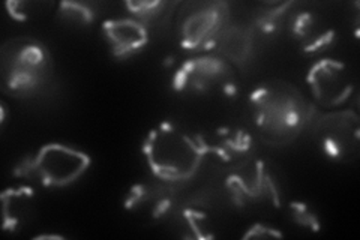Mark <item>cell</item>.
I'll return each instance as SVG.
<instances>
[{
	"instance_id": "obj_1",
	"label": "cell",
	"mask_w": 360,
	"mask_h": 240,
	"mask_svg": "<svg viewBox=\"0 0 360 240\" xmlns=\"http://www.w3.org/2000/svg\"><path fill=\"white\" fill-rule=\"evenodd\" d=\"M250 107L258 137L274 147L295 141L312 113L300 90L279 78L258 83L250 95Z\"/></svg>"
},
{
	"instance_id": "obj_2",
	"label": "cell",
	"mask_w": 360,
	"mask_h": 240,
	"mask_svg": "<svg viewBox=\"0 0 360 240\" xmlns=\"http://www.w3.org/2000/svg\"><path fill=\"white\" fill-rule=\"evenodd\" d=\"M143 153L156 177L182 182L197 173L209 151L201 135L189 134L172 122H161L146 137Z\"/></svg>"
},
{
	"instance_id": "obj_3",
	"label": "cell",
	"mask_w": 360,
	"mask_h": 240,
	"mask_svg": "<svg viewBox=\"0 0 360 240\" xmlns=\"http://www.w3.org/2000/svg\"><path fill=\"white\" fill-rule=\"evenodd\" d=\"M53 77V59L45 45L29 37H17L0 49L2 90L14 98L39 94Z\"/></svg>"
},
{
	"instance_id": "obj_4",
	"label": "cell",
	"mask_w": 360,
	"mask_h": 240,
	"mask_svg": "<svg viewBox=\"0 0 360 240\" xmlns=\"http://www.w3.org/2000/svg\"><path fill=\"white\" fill-rule=\"evenodd\" d=\"M90 167V156L75 147L62 143H47L18 167L15 175L21 177H37L44 187L63 188L72 185Z\"/></svg>"
},
{
	"instance_id": "obj_5",
	"label": "cell",
	"mask_w": 360,
	"mask_h": 240,
	"mask_svg": "<svg viewBox=\"0 0 360 240\" xmlns=\"http://www.w3.org/2000/svg\"><path fill=\"white\" fill-rule=\"evenodd\" d=\"M173 87L180 94L233 95L236 78L231 66L222 57L202 56L182 63L173 77Z\"/></svg>"
},
{
	"instance_id": "obj_6",
	"label": "cell",
	"mask_w": 360,
	"mask_h": 240,
	"mask_svg": "<svg viewBox=\"0 0 360 240\" xmlns=\"http://www.w3.org/2000/svg\"><path fill=\"white\" fill-rule=\"evenodd\" d=\"M321 152L335 163H353L360 152V120L353 110L324 113L314 127Z\"/></svg>"
},
{
	"instance_id": "obj_7",
	"label": "cell",
	"mask_w": 360,
	"mask_h": 240,
	"mask_svg": "<svg viewBox=\"0 0 360 240\" xmlns=\"http://www.w3.org/2000/svg\"><path fill=\"white\" fill-rule=\"evenodd\" d=\"M307 82L314 101L323 108L341 107L354 92V80L344 62L321 59L308 71Z\"/></svg>"
},
{
	"instance_id": "obj_8",
	"label": "cell",
	"mask_w": 360,
	"mask_h": 240,
	"mask_svg": "<svg viewBox=\"0 0 360 240\" xmlns=\"http://www.w3.org/2000/svg\"><path fill=\"white\" fill-rule=\"evenodd\" d=\"M229 6L222 2L197 4L180 21V45L185 50L205 49L217 44L219 33L227 27Z\"/></svg>"
},
{
	"instance_id": "obj_9",
	"label": "cell",
	"mask_w": 360,
	"mask_h": 240,
	"mask_svg": "<svg viewBox=\"0 0 360 240\" xmlns=\"http://www.w3.org/2000/svg\"><path fill=\"white\" fill-rule=\"evenodd\" d=\"M227 187L239 203L246 200L257 201L269 198L278 203L275 179L262 159H245L229 176Z\"/></svg>"
},
{
	"instance_id": "obj_10",
	"label": "cell",
	"mask_w": 360,
	"mask_h": 240,
	"mask_svg": "<svg viewBox=\"0 0 360 240\" xmlns=\"http://www.w3.org/2000/svg\"><path fill=\"white\" fill-rule=\"evenodd\" d=\"M103 33L112 56L117 59H128L140 53L149 42L148 27L135 18L107 20L103 25Z\"/></svg>"
},
{
	"instance_id": "obj_11",
	"label": "cell",
	"mask_w": 360,
	"mask_h": 240,
	"mask_svg": "<svg viewBox=\"0 0 360 240\" xmlns=\"http://www.w3.org/2000/svg\"><path fill=\"white\" fill-rule=\"evenodd\" d=\"M291 32L292 37L299 41L302 50H305L307 53L324 50L335 38L333 29L311 13H302L292 20Z\"/></svg>"
},
{
	"instance_id": "obj_12",
	"label": "cell",
	"mask_w": 360,
	"mask_h": 240,
	"mask_svg": "<svg viewBox=\"0 0 360 240\" xmlns=\"http://www.w3.org/2000/svg\"><path fill=\"white\" fill-rule=\"evenodd\" d=\"M215 47L224 59L236 63H243L250 59L252 53V29L243 26H227L219 33Z\"/></svg>"
},
{
	"instance_id": "obj_13",
	"label": "cell",
	"mask_w": 360,
	"mask_h": 240,
	"mask_svg": "<svg viewBox=\"0 0 360 240\" xmlns=\"http://www.w3.org/2000/svg\"><path fill=\"white\" fill-rule=\"evenodd\" d=\"M215 144L207 146L209 153H215L221 161L240 164L250 158L252 140L251 135L242 130L224 128L217 134Z\"/></svg>"
},
{
	"instance_id": "obj_14",
	"label": "cell",
	"mask_w": 360,
	"mask_h": 240,
	"mask_svg": "<svg viewBox=\"0 0 360 240\" xmlns=\"http://www.w3.org/2000/svg\"><path fill=\"white\" fill-rule=\"evenodd\" d=\"M4 230L15 232L25 224L33 209V191L29 188H11L2 194Z\"/></svg>"
},
{
	"instance_id": "obj_15",
	"label": "cell",
	"mask_w": 360,
	"mask_h": 240,
	"mask_svg": "<svg viewBox=\"0 0 360 240\" xmlns=\"http://www.w3.org/2000/svg\"><path fill=\"white\" fill-rule=\"evenodd\" d=\"M59 15L63 21L78 26H89L95 18V11L87 4L63 2L59 6Z\"/></svg>"
},
{
	"instance_id": "obj_16",
	"label": "cell",
	"mask_w": 360,
	"mask_h": 240,
	"mask_svg": "<svg viewBox=\"0 0 360 240\" xmlns=\"http://www.w3.org/2000/svg\"><path fill=\"white\" fill-rule=\"evenodd\" d=\"M164 6L165 4L162 2H128L127 4L129 13L135 17V20L141 21L143 25L144 21H149L155 18L158 14H161Z\"/></svg>"
},
{
	"instance_id": "obj_17",
	"label": "cell",
	"mask_w": 360,
	"mask_h": 240,
	"mask_svg": "<svg viewBox=\"0 0 360 240\" xmlns=\"http://www.w3.org/2000/svg\"><path fill=\"white\" fill-rule=\"evenodd\" d=\"M291 216L292 220H295L299 225L302 227H308L309 230H319V220L317 216H315L311 209L308 208L307 204L303 203H292L291 204Z\"/></svg>"
},
{
	"instance_id": "obj_18",
	"label": "cell",
	"mask_w": 360,
	"mask_h": 240,
	"mask_svg": "<svg viewBox=\"0 0 360 240\" xmlns=\"http://www.w3.org/2000/svg\"><path fill=\"white\" fill-rule=\"evenodd\" d=\"M281 236H283V234H281L276 230H274V228H269V227H264L262 224H257V225L251 227V230L245 234V239H248V237H281Z\"/></svg>"
}]
</instances>
